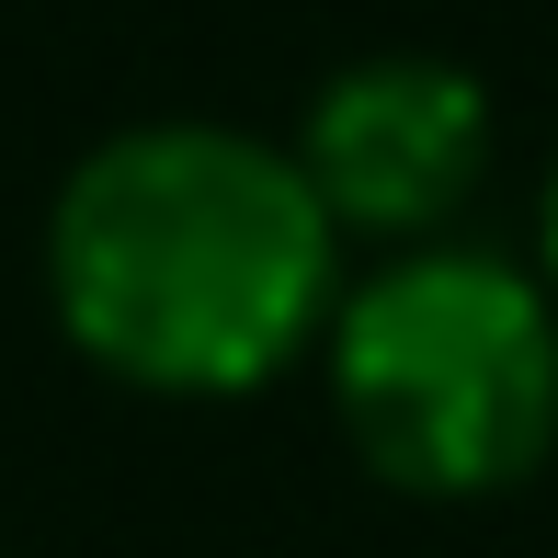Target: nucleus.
<instances>
[{
    "mask_svg": "<svg viewBox=\"0 0 558 558\" xmlns=\"http://www.w3.org/2000/svg\"><path fill=\"white\" fill-rule=\"evenodd\" d=\"M46 308L137 399H251L331 342L342 228L274 137L125 125L46 206Z\"/></svg>",
    "mask_w": 558,
    "mask_h": 558,
    "instance_id": "f257e3e1",
    "label": "nucleus"
},
{
    "mask_svg": "<svg viewBox=\"0 0 558 558\" xmlns=\"http://www.w3.org/2000/svg\"><path fill=\"white\" fill-rule=\"evenodd\" d=\"M331 411L388 490L490 501L558 456V296L501 251H399L331 308Z\"/></svg>",
    "mask_w": 558,
    "mask_h": 558,
    "instance_id": "f03ea898",
    "label": "nucleus"
},
{
    "mask_svg": "<svg viewBox=\"0 0 558 558\" xmlns=\"http://www.w3.org/2000/svg\"><path fill=\"white\" fill-rule=\"evenodd\" d=\"M490 92L456 58H353L319 81L308 125H296V171L331 206L342 240H399L434 251V228L490 183Z\"/></svg>",
    "mask_w": 558,
    "mask_h": 558,
    "instance_id": "7ed1b4c3",
    "label": "nucleus"
},
{
    "mask_svg": "<svg viewBox=\"0 0 558 558\" xmlns=\"http://www.w3.org/2000/svg\"><path fill=\"white\" fill-rule=\"evenodd\" d=\"M536 286L558 296V160H547V183H536Z\"/></svg>",
    "mask_w": 558,
    "mask_h": 558,
    "instance_id": "20e7f679",
    "label": "nucleus"
}]
</instances>
